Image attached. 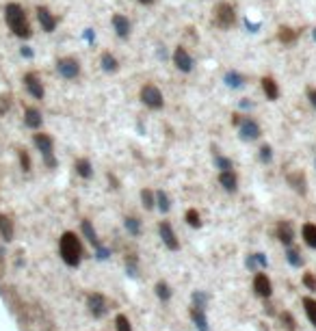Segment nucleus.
Returning <instances> with one entry per match:
<instances>
[{"label": "nucleus", "mask_w": 316, "mask_h": 331, "mask_svg": "<svg viewBox=\"0 0 316 331\" xmlns=\"http://www.w3.org/2000/svg\"><path fill=\"white\" fill-rule=\"evenodd\" d=\"M59 253L67 267H78L82 260V245L74 232H65L59 240Z\"/></svg>", "instance_id": "obj_1"}, {"label": "nucleus", "mask_w": 316, "mask_h": 331, "mask_svg": "<svg viewBox=\"0 0 316 331\" xmlns=\"http://www.w3.org/2000/svg\"><path fill=\"white\" fill-rule=\"evenodd\" d=\"M7 24L11 26V31L16 32L17 37H31V26H29V20H26V13L20 4L11 2L7 4Z\"/></svg>", "instance_id": "obj_2"}, {"label": "nucleus", "mask_w": 316, "mask_h": 331, "mask_svg": "<svg viewBox=\"0 0 316 331\" xmlns=\"http://www.w3.org/2000/svg\"><path fill=\"white\" fill-rule=\"evenodd\" d=\"M236 22V11L230 2H219L215 9V24L219 29H232Z\"/></svg>", "instance_id": "obj_3"}, {"label": "nucleus", "mask_w": 316, "mask_h": 331, "mask_svg": "<svg viewBox=\"0 0 316 331\" xmlns=\"http://www.w3.org/2000/svg\"><path fill=\"white\" fill-rule=\"evenodd\" d=\"M141 102L147 106V109H152V110L162 109V104H165L160 89H158L156 85H152V82H147V85L141 89Z\"/></svg>", "instance_id": "obj_4"}, {"label": "nucleus", "mask_w": 316, "mask_h": 331, "mask_svg": "<svg viewBox=\"0 0 316 331\" xmlns=\"http://www.w3.org/2000/svg\"><path fill=\"white\" fill-rule=\"evenodd\" d=\"M238 134L243 141H255V139H260V126L258 121L252 119V117H243L238 124Z\"/></svg>", "instance_id": "obj_5"}, {"label": "nucleus", "mask_w": 316, "mask_h": 331, "mask_svg": "<svg viewBox=\"0 0 316 331\" xmlns=\"http://www.w3.org/2000/svg\"><path fill=\"white\" fill-rule=\"evenodd\" d=\"M87 307H89V312H91L94 318H102V316L106 314V310H109V303H106L104 295H100V292H91V295L87 297Z\"/></svg>", "instance_id": "obj_6"}, {"label": "nucleus", "mask_w": 316, "mask_h": 331, "mask_svg": "<svg viewBox=\"0 0 316 331\" xmlns=\"http://www.w3.org/2000/svg\"><path fill=\"white\" fill-rule=\"evenodd\" d=\"M158 234H160L162 242H165V247L169 251H178L180 249V240H178V236H175V232H174V227H171L169 221H162L160 225H158Z\"/></svg>", "instance_id": "obj_7"}, {"label": "nucleus", "mask_w": 316, "mask_h": 331, "mask_svg": "<svg viewBox=\"0 0 316 331\" xmlns=\"http://www.w3.org/2000/svg\"><path fill=\"white\" fill-rule=\"evenodd\" d=\"M35 145H37V150L44 154L48 167H57V160H54V156H52V139H50L48 134H35Z\"/></svg>", "instance_id": "obj_8"}, {"label": "nucleus", "mask_w": 316, "mask_h": 331, "mask_svg": "<svg viewBox=\"0 0 316 331\" xmlns=\"http://www.w3.org/2000/svg\"><path fill=\"white\" fill-rule=\"evenodd\" d=\"M57 72L61 74L63 78L72 80V78H76L78 74H80V63H78L76 59H72V57H67V59H59V63H57Z\"/></svg>", "instance_id": "obj_9"}, {"label": "nucleus", "mask_w": 316, "mask_h": 331, "mask_svg": "<svg viewBox=\"0 0 316 331\" xmlns=\"http://www.w3.org/2000/svg\"><path fill=\"white\" fill-rule=\"evenodd\" d=\"M253 292L258 297H262V299H269V297L273 295V284H271V279H269L264 273H255V277H253Z\"/></svg>", "instance_id": "obj_10"}, {"label": "nucleus", "mask_w": 316, "mask_h": 331, "mask_svg": "<svg viewBox=\"0 0 316 331\" xmlns=\"http://www.w3.org/2000/svg\"><path fill=\"white\" fill-rule=\"evenodd\" d=\"M286 182H288V186H290L295 193H299V195L308 193V180H305L303 171H292V173H288L286 175Z\"/></svg>", "instance_id": "obj_11"}, {"label": "nucleus", "mask_w": 316, "mask_h": 331, "mask_svg": "<svg viewBox=\"0 0 316 331\" xmlns=\"http://www.w3.org/2000/svg\"><path fill=\"white\" fill-rule=\"evenodd\" d=\"M277 238H280L282 245L292 247V240H295V225L290 221H280L277 223Z\"/></svg>", "instance_id": "obj_12"}, {"label": "nucleus", "mask_w": 316, "mask_h": 331, "mask_svg": "<svg viewBox=\"0 0 316 331\" xmlns=\"http://www.w3.org/2000/svg\"><path fill=\"white\" fill-rule=\"evenodd\" d=\"M174 63H175V67H178L180 72H190V69H193V59H190V54L184 48H175Z\"/></svg>", "instance_id": "obj_13"}, {"label": "nucleus", "mask_w": 316, "mask_h": 331, "mask_svg": "<svg viewBox=\"0 0 316 331\" xmlns=\"http://www.w3.org/2000/svg\"><path fill=\"white\" fill-rule=\"evenodd\" d=\"M24 82H26V89H29V93L35 97V100H41V97H44V87H41L39 78H37L35 74H26Z\"/></svg>", "instance_id": "obj_14"}, {"label": "nucleus", "mask_w": 316, "mask_h": 331, "mask_svg": "<svg viewBox=\"0 0 316 331\" xmlns=\"http://www.w3.org/2000/svg\"><path fill=\"white\" fill-rule=\"evenodd\" d=\"M260 82H262V91H264V95H267V100L275 102L277 97H280V87H277L275 78H271V76H264Z\"/></svg>", "instance_id": "obj_15"}, {"label": "nucleus", "mask_w": 316, "mask_h": 331, "mask_svg": "<svg viewBox=\"0 0 316 331\" xmlns=\"http://www.w3.org/2000/svg\"><path fill=\"white\" fill-rule=\"evenodd\" d=\"M37 17H39V22H41V26H44L46 32H52L54 31V26H57V17H54L46 7L37 9Z\"/></svg>", "instance_id": "obj_16"}, {"label": "nucleus", "mask_w": 316, "mask_h": 331, "mask_svg": "<svg viewBox=\"0 0 316 331\" xmlns=\"http://www.w3.org/2000/svg\"><path fill=\"white\" fill-rule=\"evenodd\" d=\"M219 184L227 190V193H234V190L238 189V178H236L234 171H223L219 175Z\"/></svg>", "instance_id": "obj_17"}, {"label": "nucleus", "mask_w": 316, "mask_h": 331, "mask_svg": "<svg viewBox=\"0 0 316 331\" xmlns=\"http://www.w3.org/2000/svg\"><path fill=\"white\" fill-rule=\"evenodd\" d=\"M190 318H193L195 327L199 331H208V318H206V310H202V307H190Z\"/></svg>", "instance_id": "obj_18"}, {"label": "nucleus", "mask_w": 316, "mask_h": 331, "mask_svg": "<svg viewBox=\"0 0 316 331\" xmlns=\"http://www.w3.org/2000/svg\"><path fill=\"white\" fill-rule=\"evenodd\" d=\"M113 26H115V31H117V35L122 37V39H126V37L130 35V22H128V17L126 16H113Z\"/></svg>", "instance_id": "obj_19"}, {"label": "nucleus", "mask_w": 316, "mask_h": 331, "mask_svg": "<svg viewBox=\"0 0 316 331\" xmlns=\"http://www.w3.org/2000/svg\"><path fill=\"white\" fill-rule=\"evenodd\" d=\"M249 271H258V268H264L267 267V255L264 253H252L247 260H245Z\"/></svg>", "instance_id": "obj_20"}, {"label": "nucleus", "mask_w": 316, "mask_h": 331, "mask_svg": "<svg viewBox=\"0 0 316 331\" xmlns=\"http://www.w3.org/2000/svg\"><path fill=\"white\" fill-rule=\"evenodd\" d=\"M100 63H102V69H104V72H109V74H113V72H117L119 69V61L113 57V54L111 52H104L100 57Z\"/></svg>", "instance_id": "obj_21"}, {"label": "nucleus", "mask_w": 316, "mask_h": 331, "mask_svg": "<svg viewBox=\"0 0 316 331\" xmlns=\"http://www.w3.org/2000/svg\"><path fill=\"white\" fill-rule=\"evenodd\" d=\"M301 234H303L305 245L312 247V249H316V225H314V223H305V225L301 227Z\"/></svg>", "instance_id": "obj_22"}, {"label": "nucleus", "mask_w": 316, "mask_h": 331, "mask_svg": "<svg viewBox=\"0 0 316 331\" xmlns=\"http://www.w3.org/2000/svg\"><path fill=\"white\" fill-rule=\"evenodd\" d=\"M303 310H305L308 320L316 327V299H312V297H303Z\"/></svg>", "instance_id": "obj_23"}, {"label": "nucleus", "mask_w": 316, "mask_h": 331, "mask_svg": "<svg viewBox=\"0 0 316 331\" xmlns=\"http://www.w3.org/2000/svg\"><path fill=\"white\" fill-rule=\"evenodd\" d=\"M76 173L80 175V178L89 180L91 175H94V169H91V162L87 160V158H80V160H76Z\"/></svg>", "instance_id": "obj_24"}, {"label": "nucleus", "mask_w": 316, "mask_h": 331, "mask_svg": "<svg viewBox=\"0 0 316 331\" xmlns=\"http://www.w3.org/2000/svg\"><path fill=\"white\" fill-rule=\"evenodd\" d=\"M82 234H85V238L89 240L91 245L95 247V249H97V247H100V240H97V234H95L94 225H91V221H87V219H85V221H82Z\"/></svg>", "instance_id": "obj_25"}, {"label": "nucleus", "mask_w": 316, "mask_h": 331, "mask_svg": "<svg viewBox=\"0 0 316 331\" xmlns=\"http://www.w3.org/2000/svg\"><path fill=\"white\" fill-rule=\"evenodd\" d=\"M0 236H2L4 240L13 238V223L9 221V217H4V214H0Z\"/></svg>", "instance_id": "obj_26"}, {"label": "nucleus", "mask_w": 316, "mask_h": 331, "mask_svg": "<svg viewBox=\"0 0 316 331\" xmlns=\"http://www.w3.org/2000/svg\"><path fill=\"white\" fill-rule=\"evenodd\" d=\"M297 35H299V32L292 31V29H288V26H282V29L277 31V39H280L282 44H295Z\"/></svg>", "instance_id": "obj_27"}, {"label": "nucleus", "mask_w": 316, "mask_h": 331, "mask_svg": "<svg viewBox=\"0 0 316 331\" xmlns=\"http://www.w3.org/2000/svg\"><path fill=\"white\" fill-rule=\"evenodd\" d=\"M223 80H225V85H227V87H232V89H238V87H243V85H245V78L240 76L238 72H227Z\"/></svg>", "instance_id": "obj_28"}, {"label": "nucleus", "mask_w": 316, "mask_h": 331, "mask_svg": "<svg viewBox=\"0 0 316 331\" xmlns=\"http://www.w3.org/2000/svg\"><path fill=\"white\" fill-rule=\"evenodd\" d=\"M24 121H26V126H29V128H39V126H41V113L37 109H29V110H26Z\"/></svg>", "instance_id": "obj_29"}, {"label": "nucleus", "mask_w": 316, "mask_h": 331, "mask_svg": "<svg viewBox=\"0 0 316 331\" xmlns=\"http://www.w3.org/2000/svg\"><path fill=\"white\" fill-rule=\"evenodd\" d=\"M286 260L292 264V267H297V268H299L301 264H303V258H301V251L297 249V247H288V251H286Z\"/></svg>", "instance_id": "obj_30"}, {"label": "nucleus", "mask_w": 316, "mask_h": 331, "mask_svg": "<svg viewBox=\"0 0 316 331\" xmlns=\"http://www.w3.org/2000/svg\"><path fill=\"white\" fill-rule=\"evenodd\" d=\"M154 290H156V297L160 301L167 303V301L171 299V288H169V284H167V282H158L156 286H154Z\"/></svg>", "instance_id": "obj_31"}, {"label": "nucleus", "mask_w": 316, "mask_h": 331, "mask_svg": "<svg viewBox=\"0 0 316 331\" xmlns=\"http://www.w3.org/2000/svg\"><path fill=\"white\" fill-rule=\"evenodd\" d=\"M154 195H156V206H158V210H160V212H169V208H171L169 195H167L165 190H158V193H154Z\"/></svg>", "instance_id": "obj_32"}, {"label": "nucleus", "mask_w": 316, "mask_h": 331, "mask_svg": "<svg viewBox=\"0 0 316 331\" xmlns=\"http://www.w3.org/2000/svg\"><path fill=\"white\" fill-rule=\"evenodd\" d=\"M124 225H126L128 234H132V236H139V234H141V221H139L137 217H126Z\"/></svg>", "instance_id": "obj_33"}, {"label": "nucleus", "mask_w": 316, "mask_h": 331, "mask_svg": "<svg viewBox=\"0 0 316 331\" xmlns=\"http://www.w3.org/2000/svg\"><path fill=\"white\" fill-rule=\"evenodd\" d=\"M141 202H143V206H145V210H152V208L156 206V195L152 193L150 189H143L141 190Z\"/></svg>", "instance_id": "obj_34"}, {"label": "nucleus", "mask_w": 316, "mask_h": 331, "mask_svg": "<svg viewBox=\"0 0 316 331\" xmlns=\"http://www.w3.org/2000/svg\"><path fill=\"white\" fill-rule=\"evenodd\" d=\"M184 219H187V223L190 227H202V217H199V212L195 210V208H189Z\"/></svg>", "instance_id": "obj_35"}, {"label": "nucleus", "mask_w": 316, "mask_h": 331, "mask_svg": "<svg viewBox=\"0 0 316 331\" xmlns=\"http://www.w3.org/2000/svg\"><path fill=\"white\" fill-rule=\"evenodd\" d=\"M115 329L117 331H132V325H130L126 314H117L115 316Z\"/></svg>", "instance_id": "obj_36"}, {"label": "nucleus", "mask_w": 316, "mask_h": 331, "mask_svg": "<svg viewBox=\"0 0 316 331\" xmlns=\"http://www.w3.org/2000/svg\"><path fill=\"white\" fill-rule=\"evenodd\" d=\"M215 167H217V169H221V173H223V171H232V169H234V165H232L230 158L219 156V154L215 156Z\"/></svg>", "instance_id": "obj_37"}, {"label": "nucleus", "mask_w": 316, "mask_h": 331, "mask_svg": "<svg viewBox=\"0 0 316 331\" xmlns=\"http://www.w3.org/2000/svg\"><path fill=\"white\" fill-rule=\"evenodd\" d=\"M193 305L195 307H202V310H206V305H208V295H206V292L195 290L193 292Z\"/></svg>", "instance_id": "obj_38"}, {"label": "nucleus", "mask_w": 316, "mask_h": 331, "mask_svg": "<svg viewBox=\"0 0 316 331\" xmlns=\"http://www.w3.org/2000/svg\"><path fill=\"white\" fill-rule=\"evenodd\" d=\"M282 323H284V327L288 331H295L297 329V320H295V316H292L290 312H282Z\"/></svg>", "instance_id": "obj_39"}, {"label": "nucleus", "mask_w": 316, "mask_h": 331, "mask_svg": "<svg viewBox=\"0 0 316 331\" xmlns=\"http://www.w3.org/2000/svg\"><path fill=\"white\" fill-rule=\"evenodd\" d=\"M126 271L130 277H137V255H128L126 258Z\"/></svg>", "instance_id": "obj_40"}, {"label": "nucleus", "mask_w": 316, "mask_h": 331, "mask_svg": "<svg viewBox=\"0 0 316 331\" xmlns=\"http://www.w3.org/2000/svg\"><path fill=\"white\" fill-rule=\"evenodd\" d=\"M260 160H262V162H271L273 160L271 145H262V147H260Z\"/></svg>", "instance_id": "obj_41"}, {"label": "nucleus", "mask_w": 316, "mask_h": 331, "mask_svg": "<svg viewBox=\"0 0 316 331\" xmlns=\"http://www.w3.org/2000/svg\"><path fill=\"white\" fill-rule=\"evenodd\" d=\"M303 286L305 288H308V290H316V277H314V275L312 273H305L303 275Z\"/></svg>", "instance_id": "obj_42"}, {"label": "nucleus", "mask_w": 316, "mask_h": 331, "mask_svg": "<svg viewBox=\"0 0 316 331\" xmlns=\"http://www.w3.org/2000/svg\"><path fill=\"white\" fill-rule=\"evenodd\" d=\"M20 160H22V169H24V171H29V169H31L29 154H26V152H20Z\"/></svg>", "instance_id": "obj_43"}, {"label": "nucleus", "mask_w": 316, "mask_h": 331, "mask_svg": "<svg viewBox=\"0 0 316 331\" xmlns=\"http://www.w3.org/2000/svg\"><path fill=\"white\" fill-rule=\"evenodd\" d=\"M95 251H97V258H100V260H106V258H109V255H111V251L106 249V247H102V245L97 247Z\"/></svg>", "instance_id": "obj_44"}, {"label": "nucleus", "mask_w": 316, "mask_h": 331, "mask_svg": "<svg viewBox=\"0 0 316 331\" xmlns=\"http://www.w3.org/2000/svg\"><path fill=\"white\" fill-rule=\"evenodd\" d=\"M308 100H310V104L316 109V89H314V87H310V89H308Z\"/></svg>", "instance_id": "obj_45"}, {"label": "nucleus", "mask_w": 316, "mask_h": 331, "mask_svg": "<svg viewBox=\"0 0 316 331\" xmlns=\"http://www.w3.org/2000/svg\"><path fill=\"white\" fill-rule=\"evenodd\" d=\"M240 119H243L240 115H232V124H234V126H238V124H240Z\"/></svg>", "instance_id": "obj_46"}, {"label": "nucleus", "mask_w": 316, "mask_h": 331, "mask_svg": "<svg viewBox=\"0 0 316 331\" xmlns=\"http://www.w3.org/2000/svg\"><path fill=\"white\" fill-rule=\"evenodd\" d=\"M22 54H24V57H32V52L29 48H22Z\"/></svg>", "instance_id": "obj_47"}, {"label": "nucleus", "mask_w": 316, "mask_h": 331, "mask_svg": "<svg viewBox=\"0 0 316 331\" xmlns=\"http://www.w3.org/2000/svg\"><path fill=\"white\" fill-rule=\"evenodd\" d=\"M137 2H141V4H152V2H156V0H137Z\"/></svg>", "instance_id": "obj_48"}, {"label": "nucleus", "mask_w": 316, "mask_h": 331, "mask_svg": "<svg viewBox=\"0 0 316 331\" xmlns=\"http://www.w3.org/2000/svg\"><path fill=\"white\" fill-rule=\"evenodd\" d=\"M314 39H316V29H314Z\"/></svg>", "instance_id": "obj_49"}]
</instances>
